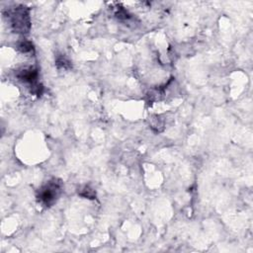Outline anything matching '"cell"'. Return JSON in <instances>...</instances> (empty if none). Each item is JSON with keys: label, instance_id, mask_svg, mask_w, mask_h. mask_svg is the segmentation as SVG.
<instances>
[{"label": "cell", "instance_id": "6da1fadb", "mask_svg": "<svg viewBox=\"0 0 253 253\" xmlns=\"http://www.w3.org/2000/svg\"><path fill=\"white\" fill-rule=\"evenodd\" d=\"M9 17L11 19L12 27L19 33H26L30 28L29 11L24 6H19L10 11Z\"/></svg>", "mask_w": 253, "mask_h": 253}, {"label": "cell", "instance_id": "7a4b0ae2", "mask_svg": "<svg viewBox=\"0 0 253 253\" xmlns=\"http://www.w3.org/2000/svg\"><path fill=\"white\" fill-rule=\"evenodd\" d=\"M60 191V184L55 180L49 181L40 190L39 199L44 205H50L56 199Z\"/></svg>", "mask_w": 253, "mask_h": 253}, {"label": "cell", "instance_id": "3957f363", "mask_svg": "<svg viewBox=\"0 0 253 253\" xmlns=\"http://www.w3.org/2000/svg\"><path fill=\"white\" fill-rule=\"evenodd\" d=\"M19 48H20L23 52H27V51H29V50L32 49V44H31V42L24 41V42H21L19 43Z\"/></svg>", "mask_w": 253, "mask_h": 253}]
</instances>
